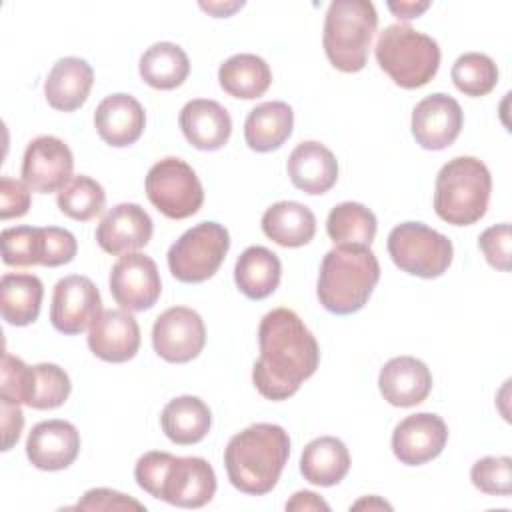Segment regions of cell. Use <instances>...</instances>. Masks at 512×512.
Segmentation results:
<instances>
[{
  "instance_id": "6da1fadb",
  "label": "cell",
  "mask_w": 512,
  "mask_h": 512,
  "mask_svg": "<svg viewBox=\"0 0 512 512\" xmlns=\"http://www.w3.org/2000/svg\"><path fill=\"white\" fill-rule=\"evenodd\" d=\"M260 356L252 368L256 390L274 402L298 392L320 362V348L304 320L290 308H274L258 326Z\"/></svg>"
},
{
  "instance_id": "7a4b0ae2",
  "label": "cell",
  "mask_w": 512,
  "mask_h": 512,
  "mask_svg": "<svg viewBox=\"0 0 512 512\" xmlns=\"http://www.w3.org/2000/svg\"><path fill=\"white\" fill-rule=\"evenodd\" d=\"M288 456V432L278 424L258 422L230 438L224 450V466L236 490L264 496L280 480Z\"/></svg>"
},
{
  "instance_id": "3957f363",
  "label": "cell",
  "mask_w": 512,
  "mask_h": 512,
  "mask_svg": "<svg viewBox=\"0 0 512 512\" xmlns=\"http://www.w3.org/2000/svg\"><path fill=\"white\" fill-rule=\"evenodd\" d=\"M134 478L144 492L178 508H202L216 492L214 468L200 456L152 450L138 458Z\"/></svg>"
},
{
  "instance_id": "277c9868",
  "label": "cell",
  "mask_w": 512,
  "mask_h": 512,
  "mask_svg": "<svg viewBox=\"0 0 512 512\" xmlns=\"http://www.w3.org/2000/svg\"><path fill=\"white\" fill-rule=\"evenodd\" d=\"M378 280L380 264L370 248L334 246L320 264L316 294L328 312L346 316L364 308Z\"/></svg>"
},
{
  "instance_id": "5b68a950",
  "label": "cell",
  "mask_w": 512,
  "mask_h": 512,
  "mask_svg": "<svg viewBox=\"0 0 512 512\" xmlns=\"http://www.w3.org/2000/svg\"><path fill=\"white\" fill-rule=\"evenodd\" d=\"M490 192L492 176L482 160L452 158L436 176L434 212L452 226H470L486 214Z\"/></svg>"
},
{
  "instance_id": "8992f818",
  "label": "cell",
  "mask_w": 512,
  "mask_h": 512,
  "mask_svg": "<svg viewBox=\"0 0 512 512\" xmlns=\"http://www.w3.org/2000/svg\"><path fill=\"white\" fill-rule=\"evenodd\" d=\"M378 26V14L368 0H334L324 18L322 44L326 58L340 72H360Z\"/></svg>"
},
{
  "instance_id": "52a82bcc",
  "label": "cell",
  "mask_w": 512,
  "mask_h": 512,
  "mask_svg": "<svg viewBox=\"0 0 512 512\" xmlns=\"http://www.w3.org/2000/svg\"><path fill=\"white\" fill-rule=\"evenodd\" d=\"M378 66L402 88L428 84L440 66L438 42L408 24L386 26L374 48Z\"/></svg>"
},
{
  "instance_id": "ba28073f",
  "label": "cell",
  "mask_w": 512,
  "mask_h": 512,
  "mask_svg": "<svg viewBox=\"0 0 512 512\" xmlns=\"http://www.w3.org/2000/svg\"><path fill=\"white\" fill-rule=\"evenodd\" d=\"M392 262L412 276L438 278L452 264L454 248L448 236L422 222H402L388 234Z\"/></svg>"
},
{
  "instance_id": "9c48e42d",
  "label": "cell",
  "mask_w": 512,
  "mask_h": 512,
  "mask_svg": "<svg viewBox=\"0 0 512 512\" xmlns=\"http://www.w3.org/2000/svg\"><path fill=\"white\" fill-rule=\"evenodd\" d=\"M230 248V234L218 222H200L186 230L168 250V268L172 276L186 284H198L212 278L224 262Z\"/></svg>"
},
{
  "instance_id": "30bf717a",
  "label": "cell",
  "mask_w": 512,
  "mask_h": 512,
  "mask_svg": "<svg viewBox=\"0 0 512 512\" xmlns=\"http://www.w3.org/2000/svg\"><path fill=\"white\" fill-rule=\"evenodd\" d=\"M146 196L158 212L172 220L194 216L204 202V188L192 166L180 158L166 156L146 174Z\"/></svg>"
},
{
  "instance_id": "8fae6325",
  "label": "cell",
  "mask_w": 512,
  "mask_h": 512,
  "mask_svg": "<svg viewBox=\"0 0 512 512\" xmlns=\"http://www.w3.org/2000/svg\"><path fill=\"white\" fill-rule=\"evenodd\" d=\"M206 344V328L200 314L186 306L164 310L152 326L154 352L172 364L194 360Z\"/></svg>"
},
{
  "instance_id": "7c38bea8",
  "label": "cell",
  "mask_w": 512,
  "mask_h": 512,
  "mask_svg": "<svg viewBox=\"0 0 512 512\" xmlns=\"http://www.w3.org/2000/svg\"><path fill=\"white\" fill-rule=\"evenodd\" d=\"M110 292L116 304L126 312L152 308L162 292L156 262L140 252L120 256L110 272Z\"/></svg>"
},
{
  "instance_id": "4fadbf2b",
  "label": "cell",
  "mask_w": 512,
  "mask_h": 512,
  "mask_svg": "<svg viewBox=\"0 0 512 512\" xmlns=\"http://www.w3.org/2000/svg\"><path fill=\"white\" fill-rule=\"evenodd\" d=\"M102 314V298L88 276L70 274L56 282L50 304V322L62 334H80Z\"/></svg>"
},
{
  "instance_id": "5bb4252c",
  "label": "cell",
  "mask_w": 512,
  "mask_h": 512,
  "mask_svg": "<svg viewBox=\"0 0 512 512\" xmlns=\"http://www.w3.org/2000/svg\"><path fill=\"white\" fill-rule=\"evenodd\" d=\"M74 156L68 144L56 136L34 138L22 158V180L32 192H60L72 180Z\"/></svg>"
},
{
  "instance_id": "9a60e30c",
  "label": "cell",
  "mask_w": 512,
  "mask_h": 512,
  "mask_svg": "<svg viewBox=\"0 0 512 512\" xmlns=\"http://www.w3.org/2000/svg\"><path fill=\"white\" fill-rule=\"evenodd\" d=\"M446 442V422L432 412L410 414L392 432V452L406 466H420L434 460Z\"/></svg>"
},
{
  "instance_id": "2e32d148",
  "label": "cell",
  "mask_w": 512,
  "mask_h": 512,
  "mask_svg": "<svg viewBox=\"0 0 512 512\" xmlns=\"http://www.w3.org/2000/svg\"><path fill=\"white\" fill-rule=\"evenodd\" d=\"M464 114L460 104L442 92L422 98L412 110V136L426 150H444L460 134Z\"/></svg>"
},
{
  "instance_id": "e0dca14e",
  "label": "cell",
  "mask_w": 512,
  "mask_h": 512,
  "mask_svg": "<svg viewBox=\"0 0 512 512\" xmlns=\"http://www.w3.org/2000/svg\"><path fill=\"white\" fill-rule=\"evenodd\" d=\"M152 218L148 212L132 202H122L106 212L96 228L98 246L112 254H130L144 248L152 238Z\"/></svg>"
},
{
  "instance_id": "ac0fdd59",
  "label": "cell",
  "mask_w": 512,
  "mask_h": 512,
  "mask_svg": "<svg viewBox=\"0 0 512 512\" xmlns=\"http://www.w3.org/2000/svg\"><path fill=\"white\" fill-rule=\"evenodd\" d=\"M80 452V432L66 420L38 422L26 440V456L38 470H64Z\"/></svg>"
},
{
  "instance_id": "d6986e66",
  "label": "cell",
  "mask_w": 512,
  "mask_h": 512,
  "mask_svg": "<svg viewBox=\"0 0 512 512\" xmlns=\"http://www.w3.org/2000/svg\"><path fill=\"white\" fill-rule=\"evenodd\" d=\"M88 348L104 362L120 364L136 356L140 326L126 310H104L90 326Z\"/></svg>"
},
{
  "instance_id": "ffe728a7",
  "label": "cell",
  "mask_w": 512,
  "mask_h": 512,
  "mask_svg": "<svg viewBox=\"0 0 512 512\" xmlns=\"http://www.w3.org/2000/svg\"><path fill=\"white\" fill-rule=\"evenodd\" d=\"M378 388L388 404L410 408L428 398L432 390V374L422 360L414 356H396L382 366Z\"/></svg>"
},
{
  "instance_id": "44dd1931",
  "label": "cell",
  "mask_w": 512,
  "mask_h": 512,
  "mask_svg": "<svg viewBox=\"0 0 512 512\" xmlns=\"http://www.w3.org/2000/svg\"><path fill=\"white\" fill-rule=\"evenodd\" d=\"M184 138L198 150H220L232 134V118L228 110L208 98H196L182 106L178 116Z\"/></svg>"
},
{
  "instance_id": "7402d4cb",
  "label": "cell",
  "mask_w": 512,
  "mask_h": 512,
  "mask_svg": "<svg viewBox=\"0 0 512 512\" xmlns=\"http://www.w3.org/2000/svg\"><path fill=\"white\" fill-rule=\"evenodd\" d=\"M94 126L98 136L114 146L124 148L134 144L146 126V114L142 104L124 92H116L106 96L96 112H94Z\"/></svg>"
},
{
  "instance_id": "603a6c76",
  "label": "cell",
  "mask_w": 512,
  "mask_h": 512,
  "mask_svg": "<svg viewBox=\"0 0 512 512\" xmlns=\"http://www.w3.org/2000/svg\"><path fill=\"white\" fill-rule=\"evenodd\" d=\"M290 182L306 194H324L338 180V162L332 150L316 140L300 142L286 164Z\"/></svg>"
},
{
  "instance_id": "cb8c5ba5",
  "label": "cell",
  "mask_w": 512,
  "mask_h": 512,
  "mask_svg": "<svg viewBox=\"0 0 512 512\" xmlns=\"http://www.w3.org/2000/svg\"><path fill=\"white\" fill-rule=\"evenodd\" d=\"M94 84L92 66L76 56L60 58L44 80V96L54 110L74 112L86 100Z\"/></svg>"
},
{
  "instance_id": "d4e9b609",
  "label": "cell",
  "mask_w": 512,
  "mask_h": 512,
  "mask_svg": "<svg viewBox=\"0 0 512 512\" xmlns=\"http://www.w3.org/2000/svg\"><path fill=\"white\" fill-rule=\"evenodd\" d=\"M292 126L294 112L286 102H262L246 116L244 140L254 152H272L290 138Z\"/></svg>"
},
{
  "instance_id": "484cf974",
  "label": "cell",
  "mask_w": 512,
  "mask_h": 512,
  "mask_svg": "<svg viewBox=\"0 0 512 512\" xmlns=\"http://www.w3.org/2000/svg\"><path fill=\"white\" fill-rule=\"evenodd\" d=\"M262 232L284 248H298L314 238L316 216L300 202L282 200L266 208L262 216Z\"/></svg>"
},
{
  "instance_id": "4316f807",
  "label": "cell",
  "mask_w": 512,
  "mask_h": 512,
  "mask_svg": "<svg viewBox=\"0 0 512 512\" xmlns=\"http://www.w3.org/2000/svg\"><path fill=\"white\" fill-rule=\"evenodd\" d=\"M160 424L168 440L180 446H190L204 440V436L210 432L212 412L198 396L184 394L164 406Z\"/></svg>"
},
{
  "instance_id": "83f0119b",
  "label": "cell",
  "mask_w": 512,
  "mask_h": 512,
  "mask_svg": "<svg viewBox=\"0 0 512 512\" xmlns=\"http://www.w3.org/2000/svg\"><path fill=\"white\" fill-rule=\"evenodd\" d=\"M282 264L278 256L264 246H248L236 260L234 282L250 300L268 298L280 284Z\"/></svg>"
},
{
  "instance_id": "f1b7e54d",
  "label": "cell",
  "mask_w": 512,
  "mask_h": 512,
  "mask_svg": "<svg viewBox=\"0 0 512 512\" xmlns=\"http://www.w3.org/2000/svg\"><path fill=\"white\" fill-rule=\"evenodd\" d=\"M350 470V454L346 444L334 436H320L304 446L300 472L304 480L316 486H334Z\"/></svg>"
},
{
  "instance_id": "f546056e",
  "label": "cell",
  "mask_w": 512,
  "mask_h": 512,
  "mask_svg": "<svg viewBox=\"0 0 512 512\" xmlns=\"http://www.w3.org/2000/svg\"><path fill=\"white\" fill-rule=\"evenodd\" d=\"M44 296L42 280L34 274H4L0 280L2 318L12 326H28L40 314Z\"/></svg>"
},
{
  "instance_id": "4dcf8cb0",
  "label": "cell",
  "mask_w": 512,
  "mask_h": 512,
  "mask_svg": "<svg viewBox=\"0 0 512 512\" xmlns=\"http://www.w3.org/2000/svg\"><path fill=\"white\" fill-rule=\"evenodd\" d=\"M218 80L224 92L234 98H260L272 84V70L256 54H234L218 68Z\"/></svg>"
},
{
  "instance_id": "1f68e13d",
  "label": "cell",
  "mask_w": 512,
  "mask_h": 512,
  "mask_svg": "<svg viewBox=\"0 0 512 512\" xmlns=\"http://www.w3.org/2000/svg\"><path fill=\"white\" fill-rule=\"evenodd\" d=\"M142 80L156 90H174L190 74L188 54L174 42H156L140 56Z\"/></svg>"
},
{
  "instance_id": "d6a6232c",
  "label": "cell",
  "mask_w": 512,
  "mask_h": 512,
  "mask_svg": "<svg viewBox=\"0 0 512 512\" xmlns=\"http://www.w3.org/2000/svg\"><path fill=\"white\" fill-rule=\"evenodd\" d=\"M376 216L360 202H342L326 218V232L336 246L370 248L376 236Z\"/></svg>"
},
{
  "instance_id": "836d02e7",
  "label": "cell",
  "mask_w": 512,
  "mask_h": 512,
  "mask_svg": "<svg viewBox=\"0 0 512 512\" xmlns=\"http://www.w3.org/2000/svg\"><path fill=\"white\" fill-rule=\"evenodd\" d=\"M48 242V226L4 228L0 234L2 260L8 266H48Z\"/></svg>"
},
{
  "instance_id": "e575fe53",
  "label": "cell",
  "mask_w": 512,
  "mask_h": 512,
  "mask_svg": "<svg viewBox=\"0 0 512 512\" xmlns=\"http://www.w3.org/2000/svg\"><path fill=\"white\" fill-rule=\"evenodd\" d=\"M56 204L62 214H66L72 220L86 222L102 214L106 206V194L104 188L90 176L78 174L72 176V180L58 192Z\"/></svg>"
},
{
  "instance_id": "d590c367",
  "label": "cell",
  "mask_w": 512,
  "mask_h": 512,
  "mask_svg": "<svg viewBox=\"0 0 512 512\" xmlns=\"http://www.w3.org/2000/svg\"><path fill=\"white\" fill-rule=\"evenodd\" d=\"M452 82L466 96H486L498 84V66L482 52H466L452 66Z\"/></svg>"
},
{
  "instance_id": "8d00e7d4",
  "label": "cell",
  "mask_w": 512,
  "mask_h": 512,
  "mask_svg": "<svg viewBox=\"0 0 512 512\" xmlns=\"http://www.w3.org/2000/svg\"><path fill=\"white\" fill-rule=\"evenodd\" d=\"M72 384L64 368L42 362L34 366V384H32V398L28 402L30 408L36 410H52L62 406L70 396Z\"/></svg>"
},
{
  "instance_id": "74e56055",
  "label": "cell",
  "mask_w": 512,
  "mask_h": 512,
  "mask_svg": "<svg viewBox=\"0 0 512 512\" xmlns=\"http://www.w3.org/2000/svg\"><path fill=\"white\" fill-rule=\"evenodd\" d=\"M472 484L490 496H508L512 492V458L484 456L470 470Z\"/></svg>"
},
{
  "instance_id": "f35d334b",
  "label": "cell",
  "mask_w": 512,
  "mask_h": 512,
  "mask_svg": "<svg viewBox=\"0 0 512 512\" xmlns=\"http://www.w3.org/2000/svg\"><path fill=\"white\" fill-rule=\"evenodd\" d=\"M2 382H0V398L14 402V404H26L32 398V384H34V366H28L18 356H12L4 352L2 356Z\"/></svg>"
},
{
  "instance_id": "ab89813d",
  "label": "cell",
  "mask_w": 512,
  "mask_h": 512,
  "mask_svg": "<svg viewBox=\"0 0 512 512\" xmlns=\"http://www.w3.org/2000/svg\"><path fill=\"white\" fill-rule=\"evenodd\" d=\"M478 246L484 252V258L492 268L502 270V272L510 270L512 230H510L508 222L486 228L478 238Z\"/></svg>"
},
{
  "instance_id": "60d3db41",
  "label": "cell",
  "mask_w": 512,
  "mask_h": 512,
  "mask_svg": "<svg viewBox=\"0 0 512 512\" xmlns=\"http://www.w3.org/2000/svg\"><path fill=\"white\" fill-rule=\"evenodd\" d=\"M72 508L74 510H146L142 502L110 488L88 490Z\"/></svg>"
},
{
  "instance_id": "b9f144b4",
  "label": "cell",
  "mask_w": 512,
  "mask_h": 512,
  "mask_svg": "<svg viewBox=\"0 0 512 512\" xmlns=\"http://www.w3.org/2000/svg\"><path fill=\"white\" fill-rule=\"evenodd\" d=\"M30 208V188L10 176L0 178V218H20Z\"/></svg>"
},
{
  "instance_id": "7bdbcfd3",
  "label": "cell",
  "mask_w": 512,
  "mask_h": 512,
  "mask_svg": "<svg viewBox=\"0 0 512 512\" xmlns=\"http://www.w3.org/2000/svg\"><path fill=\"white\" fill-rule=\"evenodd\" d=\"M0 410H2V436H4L2 450L6 452L20 438V432L24 428V414H22L20 404H14V402L2 400V398H0Z\"/></svg>"
},
{
  "instance_id": "ee69618b",
  "label": "cell",
  "mask_w": 512,
  "mask_h": 512,
  "mask_svg": "<svg viewBox=\"0 0 512 512\" xmlns=\"http://www.w3.org/2000/svg\"><path fill=\"white\" fill-rule=\"evenodd\" d=\"M286 510H330V506L318 494L300 490L286 502Z\"/></svg>"
},
{
  "instance_id": "f6af8a7d",
  "label": "cell",
  "mask_w": 512,
  "mask_h": 512,
  "mask_svg": "<svg viewBox=\"0 0 512 512\" xmlns=\"http://www.w3.org/2000/svg\"><path fill=\"white\" fill-rule=\"evenodd\" d=\"M430 2H388V8L394 16L400 20H412L420 16L424 10H428Z\"/></svg>"
},
{
  "instance_id": "bcb514c9",
  "label": "cell",
  "mask_w": 512,
  "mask_h": 512,
  "mask_svg": "<svg viewBox=\"0 0 512 512\" xmlns=\"http://www.w3.org/2000/svg\"><path fill=\"white\" fill-rule=\"evenodd\" d=\"M244 6V2H230V4H222V2H200V8L202 10H206V12H210V14H214L216 18H224V16H230L234 10H238V8H242Z\"/></svg>"
},
{
  "instance_id": "7dc6e473",
  "label": "cell",
  "mask_w": 512,
  "mask_h": 512,
  "mask_svg": "<svg viewBox=\"0 0 512 512\" xmlns=\"http://www.w3.org/2000/svg\"><path fill=\"white\" fill-rule=\"evenodd\" d=\"M352 508L354 510H360V508H386V510H392V506L388 504V502H384V500H380L378 496H370V498H362V500H358L356 504H352Z\"/></svg>"
}]
</instances>
